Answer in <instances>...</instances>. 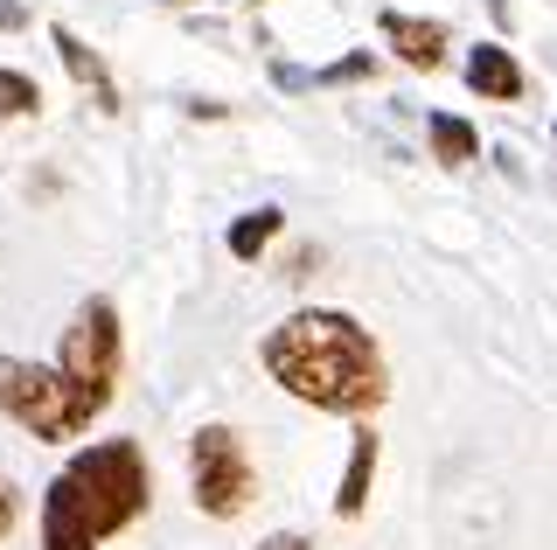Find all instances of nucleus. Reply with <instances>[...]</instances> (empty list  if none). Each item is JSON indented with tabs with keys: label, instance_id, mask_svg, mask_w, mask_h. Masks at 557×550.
Wrapping results in <instances>:
<instances>
[{
	"label": "nucleus",
	"instance_id": "f257e3e1",
	"mask_svg": "<svg viewBox=\"0 0 557 550\" xmlns=\"http://www.w3.org/2000/svg\"><path fill=\"white\" fill-rule=\"evenodd\" d=\"M258 363H265V376L286 398H300L313 411H335V418H370L391 398L383 349L342 307H300V314H286L258 341Z\"/></svg>",
	"mask_w": 557,
	"mask_h": 550
},
{
	"label": "nucleus",
	"instance_id": "f03ea898",
	"mask_svg": "<svg viewBox=\"0 0 557 550\" xmlns=\"http://www.w3.org/2000/svg\"><path fill=\"white\" fill-rule=\"evenodd\" d=\"M153 502V467L139 439H91L42 488V550H98L133 529Z\"/></svg>",
	"mask_w": 557,
	"mask_h": 550
},
{
	"label": "nucleus",
	"instance_id": "7ed1b4c3",
	"mask_svg": "<svg viewBox=\"0 0 557 550\" xmlns=\"http://www.w3.org/2000/svg\"><path fill=\"white\" fill-rule=\"evenodd\" d=\"M119 355H126V335H119V307L112 300H84L63 328L57 349V376L70 384V398L84 404V418H104V404L119 398Z\"/></svg>",
	"mask_w": 557,
	"mask_h": 550
},
{
	"label": "nucleus",
	"instance_id": "20e7f679",
	"mask_svg": "<svg viewBox=\"0 0 557 550\" xmlns=\"http://www.w3.org/2000/svg\"><path fill=\"white\" fill-rule=\"evenodd\" d=\"M0 418L22 425V433L42 439V446H70V439L91 433V418L70 398L57 363H28V355H0Z\"/></svg>",
	"mask_w": 557,
	"mask_h": 550
},
{
	"label": "nucleus",
	"instance_id": "39448f33",
	"mask_svg": "<svg viewBox=\"0 0 557 550\" xmlns=\"http://www.w3.org/2000/svg\"><path fill=\"white\" fill-rule=\"evenodd\" d=\"M188 495H196L209 523H231V515L251 509L258 467L237 425H196V439H188Z\"/></svg>",
	"mask_w": 557,
	"mask_h": 550
},
{
	"label": "nucleus",
	"instance_id": "423d86ee",
	"mask_svg": "<svg viewBox=\"0 0 557 550\" xmlns=\"http://www.w3.org/2000/svg\"><path fill=\"white\" fill-rule=\"evenodd\" d=\"M467 91L487 98V105H516V98L530 91L516 49H502V42H474V49H467Z\"/></svg>",
	"mask_w": 557,
	"mask_h": 550
},
{
	"label": "nucleus",
	"instance_id": "0eeeda50",
	"mask_svg": "<svg viewBox=\"0 0 557 550\" xmlns=\"http://www.w3.org/2000/svg\"><path fill=\"white\" fill-rule=\"evenodd\" d=\"M376 36L411 63V71H440L446 63V22H418V14H376Z\"/></svg>",
	"mask_w": 557,
	"mask_h": 550
},
{
	"label": "nucleus",
	"instance_id": "6e6552de",
	"mask_svg": "<svg viewBox=\"0 0 557 550\" xmlns=\"http://www.w3.org/2000/svg\"><path fill=\"white\" fill-rule=\"evenodd\" d=\"M49 42H57V57H63V71H70V77H77V84H84V91H98V105H104V112H119V91H112V71H104V57H98V49H91V42H84V36H77V28H63V22H57V28H49Z\"/></svg>",
	"mask_w": 557,
	"mask_h": 550
},
{
	"label": "nucleus",
	"instance_id": "1a4fd4ad",
	"mask_svg": "<svg viewBox=\"0 0 557 550\" xmlns=\"http://www.w3.org/2000/svg\"><path fill=\"white\" fill-rule=\"evenodd\" d=\"M370 480H376V433H370V425H356L348 474H342V488H335V515H342V523H356V515L370 509Z\"/></svg>",
	"mask_w": 557,
	"mask_h": 550
},
{
	"label": "nucleus",
	"instance_id": "9d476101",
	"mask_svg": "<svg viewBox=\"0 0 557 550\" xmlns=\"http://www.w3.org/2000/svg\"><path fill=\"white\" fill-rule=\"evenodd\" d=\"M425 140H432V161H446V167L481 161V133L460 112H425Z\"/></svg>",
	"mask_w": 557,
	"mask_h": 550
},
{
	"label": "nucleus",
	"instance_id": "9b49d317",
	"mask_svg": "<svg viewBox=\"0 0 557 550\" xmlns=\"http://www.w3.org/2000/svg\"><path fill=\"white\" fill-rule=\"evenodd\" d=\"M278 230H286V210H272V202H265V210H251V216H237V223H231V258H244V265H251V258L265 251Z\"/></svg>",
	"mask_w": 557,
	"mask_h": 550
},
{
	"label": "nucleus",
	"instance_id": "f8f14e48",
	"mask_svg": "<svg viewBox=\"0 0 557 550\" xmlns=\"http://www.w3.org/2000/svg\"><path fill=\"white\" fill-rule=\"evenodd\" d=\"M35 112H42V84L28 71H8V63H0V118H35Z\"/></svg>",
	"mask_w": 557,
	"mask_h": 550
},
{
	"label": "nucleus",
	"instance_id": "ddd939ff",
	"mask_svg": "<svg viewBox=\"0 0 557 550\" xmlns=\"http://www.w3.org/2000/svg\"><path fill=\"white\" fill-rule=\"evenodd\" d=\"M362 77H376V57H370V49H356V57H342V63H327V71H313L307 84H362Z\"/></svg>",
	"mask_w": 557,
	"mask_h": 550
},
{
	"label": "nucleus",
	"instance_id": "4468645a",
	"mask_svg": "<svg viewBox=\"0 0 557 550\" xmlns=\"http://www.w3.org/2000/svg\"><path fill=\"white\" fill-rule=\"evenodd\" d=\"M14 523H22V488H14V480L0 474V543L14 537Z\"/></svg>",
	"mask_w": 557,
	"mask_h": 550
},
{
	"label": "nucleus",
	"instance_id": "2eb2a0df",
	"mask_svg": "<svg viewBox=\"0 0 557 550\" xmlns=\"http://www.w3.org/2000/svg\"><path fill=\"white\" fill-rule=\"evenodd\" d=\"M258 550H313V543H307V537H293V529H278V537H265Z\"/></svg>",
	"mask_w": 557,
	"mask_h": 550
},
{
	"label": "nucleus",
	"instance_id": "dca6fc26",
	"mask_svg": "<svg viewBox=\"0 0 557 550\" xmlns=\"http://www.w3.org/2000/svg\"><path fill=\"white\" fill-rule=\"evenodd\" d=\"M22 22H28V14L14 8V0H0V28H22Z\"/></svg>",
	"mask_w": 557,
	"mask_h": 550
},
{
	"label": "nucleus",
	"instance_id": "f3484780",
	"mask_svg": "<svg viewBox=\"0 0 557 550\" xmlns=\"http://www.w3.org/2000/svg\"><path fill=\"white\" fill-rule=\"evenodd\" d=\"M251 8H258V0H251Z\"/></svg>",
	"mask_w": 557,
	"mask_h": 550
}]
</instances>
